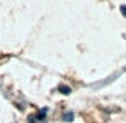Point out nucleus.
<instances>
[{"label":"nucleus","instance_id":"f03ea898","mask_svg":"<svg viewBox=\"0 0 126 123\" xmlns=\"http://www.w3.org/2000/svg\"><path fill=\"white\" fill-rule=\"evenodd\" d=\"M64 118H65L67 122H72V120H74V114H72V112H67V114L64 115Z\"/></svg>","mask_w":126,"mask_h":123},{"label":"nucleus","instance_id":"7ed1b4c3","mask_svg":"<svg viewBox=\"0 0 126 123\" xmlns=\"http://www.w3.org/2000/svg\"><path fill=\"white\" fill-rule=\"evenodd\" d=\"M120 11H121V15L126 18V5H121V6H120Z\"/></svg>","mask_w":126,"mask_h":123},{"label":"nucleus","instance_id":"f257e3e1","mask_svg":"<svg viewBox=\"0 0 126 123\" xmlns=\"http://www.w3.org/2000/svg\"><path fill=\"white\" fill-rule=\"evenodd\" d=\"M59 91H61L62 94H70V88H69V86H65V85H61V86H59Z\"/></svg>","mask_w":126,"mask_h":123},{"label":"nucleus","instance_id":"20e7f679","mask_svg":"<svg viewBox=\"0 0 126 123\" xmlns=\"http://www.w3.org/2000/svg\"><path fill=\"white\" fill-rule=\"evenodd\" d=\"M29 123H35V117H29Z\"/></svg>","mask_w":126,"mask_h":123}]
</instances>
